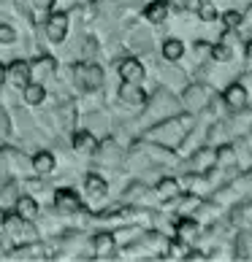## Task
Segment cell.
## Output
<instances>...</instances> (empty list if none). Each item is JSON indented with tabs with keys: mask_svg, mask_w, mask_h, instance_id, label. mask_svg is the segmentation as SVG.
Returning <instances> with one entry per match:
<instances>
[{
	"mask_svg": "<svg viewBox=\"0 0 252 262\" xmlns=\"http://www.w3.org/2000/svg\"><path fill=\"white\" fill-rule=\"evenodd\" d=\"M244 54H247V60H252V38L244 43Z\"/></svg>",
	"mask_w": 252,
	"mask_h": 262,
	"instance_id": "cell-32",
	"label": "cell"
},
{
	"mask_svg": "<svg viewBox=\"0 0 252 262\" xmlns=\"http://www.w3.org/2000/svg\"><path fill=\"white\" fill-rule=\"evenodd\" d=\"M8 76H11V81L16 86H25L27 81H30V65L16 60V62H11V68H8Z\"/></svg>",
	"mask_w": 252,
	"mask_h": 262,
	"instance_id": "cell-11",
	"label": "cell"
},
{
	"mask_svg": "<svg viewBox=\"0 0 252 262\" xmlns=\"http://www.w3.org/2000/svg\"><path fill=\"white\" fill-rule=\"evenodd\" d=\"M198 16L203 19V22H215V19L220 16V14H217V6H215V3H206V0H203L201 8H198Z\"/></svg>",
	"mask_w": 252,
	"mask_h": 262,
	"instance_id": "cell-25",
	"label": "cell"
},
{
	"mask_svg": "<svg viewBox=\"0 0 252 262\" xmlns=\"http://www.w3.org/2000/svg\"><path fill=\"white\" fill-rule=\"evenodd\" d=\"M3 79H6V68L0 65V81H3Z\"/></svg>",
	"mask_w": 252,
	"mask_h": 262,
	"instance_id": "cell-33",
	"label": "cell"
},
{
	"mask_svg": "<svg viewBox=\"0 0 252 262\" xmlns=\"http://www.w3.org/2000/svg\"><path fill=\"white\" fill-rule=\"evenodd\" d=\"M182 195V189H179V181L177 179H163L158 184V198L160 200H177Z\"/></svg>",
	"mask_w": 252,
	"mask_h": 262,
	"instance_id": "cell-12",
	"label": "cell"
},
{
	"mask_svg": "<svg viewBox=\"0 0 252 262\" xmlns=\"http://www.w3.org/2000/svg\"><path fill=\"white\" fill-rule=\"evenodd\" d=\"M215 165H217L215 146H201V149L192 151V157H190V168L196 170V173H206V170L215 168Z\"/></svg>",
	"mask_w": 252,
	"mask_h": 262,
	"instance_id": "cell-5",
	"label": "cell"
},
{
	"mask_svg": "<svg viewBox=\"0 0 252 262\" xmlns=\"http://www.w3.org/2000/svg\"><path fill=\"white\" fill-rule=\"evenodd\" d=\"M65 30H68L65 14H52V16H49V25H46V35H49L52 41H63Z\"/></svg>",
	"mask_w": 252,
	"mask_h": 262,
	"instance_id": "cell-10",
	"label": "cell"
},
{
	"mask_svg": "<svg viewBox=\"0 0 252 262\" xmlns=\"http://www.w3.org/2000/svg\"><path fill=\"white\" fill-rule=\"evenodd\" d=\"M120 98H122L125 103L135 105V108H141V105H147V92H144L139 84H133V81H125V84H122V90H120Z\"/></svg>",
	"mask_w": 252,
	"mask_h": 262,
	"instance_id": "cell-8",
	"label": "cell"
},
{
	"mask_svg": "<svg viewBox=\"0 0 252 262\" xmlns=\"http://www.w3.org/2000/svg\"><path fill=\"white\" fill-rule=\"evenodd\" d=\"M30 3L38 8V11H49V8L54 6V0H30Z\"/></svg>",
	"mask_w": 252,
	"mask_h": 262,
	"instance_id": "cell-29",
	"label": "cell"
},
{
	"mask_svg": "<svg viewBox=\"0 0 252 262\" xmlns=\"http://www.w3.org/2000/svg\"><path fill=\"white\" fill-rule=\"evenodd\" d=\"M230 57H234V52H230V46H228L225 41L211 43V60H217V62H230Z\"/></svg>",
	"mask_w": 252,
	"mask_h": 262,
	"instance_id": "cell-18",
	"label": "cell"
},
{
	"mask_svg": "<svg viewBox=\"0 0 252 262\" xmlns=\"http://www.w3.org/2000/svg\"><path fill=\"white\" fill-rule=\"evenodd\" d=\"M211 90L206 84H190L187 90H185V103H187V108L190 111H203V108H209V103H211Z\"/></svg>",
	"mask_w": 252,
	"mask_h": 262,
	"instance_id": "cell-2",
	"label": "cell"
},
{
	"mask_svg": "<svg viewBox=\"0 0 252 262\" xmlns=\"http://www.w3.org/2000/svg\"><path fill=\"white\" fill-rule=\"evenodd\" d=\"M201 3H203V0H185V11H192V14H198Z\"/></svg>",
	"mask_w": 252,
	"mask_h": 262,
	"instance_id": "cell-30",
	"label": "cell"
},
{
	"mask_svg": "<svg viewBox=\"0 0 252 262\" xmlns=\"http://www.w3.org/2000/svg\"><path fill=\"white\" fill-rule=\"evenodd\" d=\"M95 249H98V254H109L114 249V238L109 232H101V235H95Z\"/></svg>",
	"mask_w": 252,
	"mask_h": 262,
	"instance_id": "cell-22",
	"label": "cell"
},
{
	"mask_svg": "<svg viewBox=\"0 0 252 262\" xmlns=\"http://www.w3.org/2000/svg\"><path fill=\"white\" fill-rule=\"evenodd\" d=\"M222 103H225L230 111H244L247 108V86L241 81L228 84L225 92H222Z\"/></svg>",
	"mask_w": 252,
	"mask_h": 262,
	"instance_id": "cell-3",
	"label": "cell"
},
{
	"mask_svg": "<svg viewBox=\"0 0 252 262\" xmlns=\"http://www.w3.org/2000/svg\"><path fill=\"white\" fill-rule=\"evenodd\" d=\"M236 257L239 259H252V232H241L236 238Z\"/></svg>",
	"mask_w": 252,
	"mask_h": 262,
	"instance_id": "cell-16",
	"label": "cell"
},
{
	"mask_svg": "<svg viewBox=\"0 0 252 262\" xmlns=\"http://www.w3.org/2000/svg\"><path fill=\"white\" fill-rule=\"evenodd\" d=\"M190 130H192V116L190 114H182V116H173V119L158 124L154 130H149V138H154V141H160L163 146L173 149L177 143H182V141L187 138Z\"/></svg>",
	"mask_w": 252,
	"mask_h": 262,
	"instance_id": "cell-1",
	"label": "cell"
},
{
	"mask_svg": "<svg viewBox=\"0 0 252 262\" xmlns=\"http://www.w3.org/2000/svg\"><path fill=\"white\" fill-rule=\"evenodd\" d=\"M14 38H16V33L11 30V27H6V25H0V41H3V43H11V41H14Z\"/></svg>",
	"mask_w": 252,
	"mask_h": 262,
	"instance_id": "cell-28",
	"label": "cell"
},
{
	"mask_svg": "<svg viewBox=\"0 0 252 262\" xmlns=\"http://www.w3.org/2000/svg\"><path fill=\"white\" fill-rule=\"evenodd\" d=\"M144 16H147L149 22L160 25V22H166V16H168V6L163 3V0H154V3H149V6H147V11H144Z\"/></svg>",
	"mask_w": 252,
	"mask_h": 262,
	"instance_id": "cell-14",
	"label": "cell"
},
{
	"mask_svg": "<svg viewBox=\"0 0 252 262\" xmlns=\"http://www.w3.org/2000/svg\"><path fill=\"white\" fill-rule=\"evenodd\" d=\"M192 52H196L198 60H211V43H209V41H196Z\"/></svg>",
	"mask_w": 252,
	"mask_h": 262,
	"instance_id": "cell-26",
	"label": "cell"
},
{
	"mask_svg": "<svg viewBox=\"0 0 252 262\" xmlns=\"http://www.w3.org/2000/svg\"><path fill=\"white\" fill-rule=\"evenodd\" d=\"M120 76L125 81H133V84H141L144 81V65L139 60H125L120 65Z\"/></svg>",
	"mask_w": 252,
	"mask_h": 262,
	"instance_id": "cell-9",
	"label": "cell"
},
{
	"mask_svg": "<svg viewBox=\"0 0 252 262\" xmlns=\"http://www.w3.org/2000/svg\"><path fill=\"white\" fill-rule=\"evenodd\" d=\"M54 206L60 208V211H65V213H76L82 208V198L76 195L73 189H60L54 195Z\"/></svg>",
	"mask_w": 252,
	"mask_h": 262,
	"instance_id": "cell-7",
	"label": "cell"
},
{
	"mask_svg": "<svg viewBox=\"0 0 252 262\" xmlns=\"http://www.w3.org/2000/svg\"><path fill=\"white\" fill-rule=\"evenodd\" d=\"M6 227H8V232H11V235H22V232H33L30 227L25 225V219L19 216V213H6Z\"/></svg>",
	"mask_w": 252,
	"mask_h": 262,
	"instance_id": "cell-15",
	"label": "cell"
},
{
	"mask_svg": "<svg viewBox=\"0 0 252 262\" xmlns=\"http://www.w3.org/2000/svg\"><path fill=\"white\" fill-rule=\"evenodd\" d=\"M198 235H201V225L196 219H190V216L177 219V225H173V238L185 241V244H192Z\"/></svg>",
	"mask_w": 252,
	"mask_h": 262,
	"instance_id": "cell-6",
	"label": "cell"
},
{
	"mask_svg": "<svg viewBox=\"0 0 252 262\" xmlns=\"http://www.w3.org/2000/svg\"><path fill=\"white\" fill-rule=\"evenodd\" d=\"M87 189H90L92 198H101L103 192H106V181L98 179V176H87Z\"/></svg>",
	"mask_w": 252,
	"mask_h": 262,
	"instance_id": "cell-24",
	"label": "cell"
},
{
	"mask_svg": "<svg viewBox=\"0 0 252 262\" xmlns=\"http://www.w3.org/2000/svg\"><path fill=\"white\" fill-rule=\"evenodd\" d=\"M73 146L79 151H95V138L90 133H79V135H76V141H73Z\"/></svg>",
	"mask_w": 252,
	"mask_h": 262,
	"instance_id": "cell-23",
	"label": "cell"
},
{
	"mask_svg": "<svg viewBox=\"0 0 252 262\" xmlns=\"http://www.w3.org/2000/svg\"><path fill=\"white\" fill-rule=\"evenodd\" d=\"M73 73H76V79L82 81L84 90H98L101 81H103V71L98 65H76Z\"/></svg>",
	"mask_w": 252,
	"mask_h": 262,
	"instance_id": "cell-4",
	"label": "cell"
},
{
	"mask_svg": "<svg viewBox=\"0 0 252 262\" xmlns=\"http://www.w3.org/2000/svg\"><path fill=\"white\" fill-rule=\"evenodd\" d=\"M16 208H19V216H22V219H33L35 213H38V206H35L33 198H19L16 200Z\"/></svg>",
	"mask_w": 252,
	"mask_h": 262,
	"instance_id": "cell-17",
	"label": "cell"
},
{
	"mask_svg": "<svg viewBox=\"0 0 252 262\" xmlns=\"http://www.w3.org/2000/svg\"><path fill=\"white\" fill-rule=\"evenodd\" d=\"M52 65H54V62L49 60V57H41V60L33 65V71H35V73H49V71H52Z\"/></svg>",
	"mask_w": 252,
	"mask_h": 262,
	"instance_id": "cell-27",
	"label": "cell"
},
{
	"mask_svg": "<svg viewBox=\"0 0 252 262\" xmlns=\"http://www.w3.org/2000/svg\"><path fill=\"white\" fill-rule=\"evenodd\" d=\"M168 8H177V11H185V0H163Z\"/></svg>",
	"mask_w": 252,
	"mask_h": 262,
	"instance_id": "cell-31",
	"label": "cell"
},
{
	"mask_svg": "<svg viewBox=\"0 0 252 262\" xmlns=\"http://www.w3.org/2000/svg\"><path fill=\"white\" fill-rule=\"evenodd\" d=\"M44 86L41 84H25V100L27 103H41L44 100Z\"/></svg>",
	"mask_w": 252,
	"mask_h": 262,
	"instance_id": "cell-21",
	"label": "cell"
},
{
	"mask_svg": "<svg viewBox=\"0 0 252 262\" xmlns=\"http://www.w3.org/2000/svg\"><path fill=\"white\" fill-rule=\"evenodd\" d=\"M244 22V14H239V11H234V8H230V11H225L222 14V27H225V30H236V27Z\"/></svg>",
	"mask_w": 252,
	"mask_h": 262,
	"instance_id": "cell-20",
	"label": "cell"
},
{
	"mask_svg": "<svg viewBox=\"0 0 252 262\" xmlns=\"http://www.w3.org/2000/svg\"><path fill=\"white\" fill-rule=\"evenodd\" d=\"M182 54H185V43H182L179 38H168V41L163 43V57H166L168 62L182 60Z\"/></svg>",
	"mask_w": 252,
	"mask_h": 262,
	"instance_id": "cell-13",
	"label": "cell"
},
{
	"mask_svg": "<svg viewBox=\"0 0 252 262\" xmlns=\"http://www.w3.org/2000/svg\"><path fill=\"white\" fill-rule=\"evenodd\" d=\"M33 165H35L38 173H49V170L54 168V157H52L49 151H38L35 160H33Z\"/></svg>",
	"mask_w": 252,
	"mask_h": 262,
	"instance_id": "cell-19",
	"label": "cell"
}]
</instances>
